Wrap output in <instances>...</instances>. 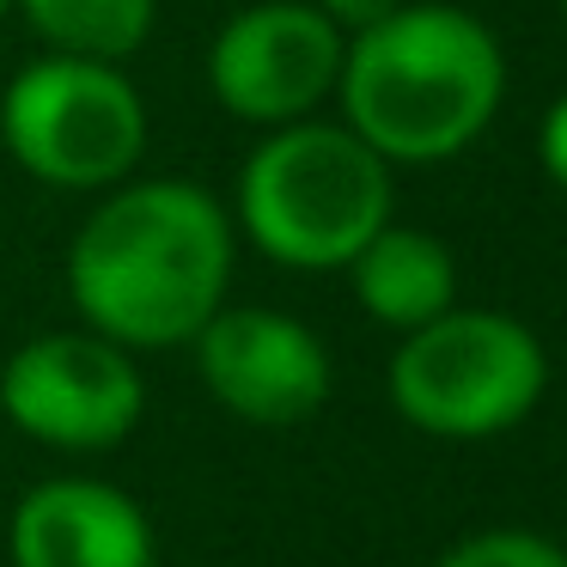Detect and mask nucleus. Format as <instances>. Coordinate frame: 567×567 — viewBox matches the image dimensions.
Segmentation results:
<instances>
[{
    "label": "nucleus",
    "mask_w": 567,
    "mask_h": 567,
    "mask_svg": "<svg viewBox=\"0 0 567 567\" xmlns=\"http://www.w3.org/2000/svg\"><path fill=\"white\" fill-rule=\"evenodd\" d=\"M233 214L189 177L123 184L68 250V293L116 348H184L226 306Z\"/></svg>",
    "instance_id": "nucleus-1"
},
{
    "label": "nucleus",
    "mask_w": 567,
    "mask_h": 567,
    "mask_svg": "<svg viewBox=\"0 0 567 567\" xmlns=\"http://www.w3.org/2000/svg\"><path fill=\"white\" fill-rule=\"evenodd\" d=\"M336 99L342 123L384 165H440L494 123L506 99V55L464 7L403 0L384 25L348 38Z\"/></svg>",
    "instance_id": "nucleus-2"
},
{
    "label": "nucleus",
    "mask_w": 567,
    "mask_h": 567,
    "mask_svg": "<svg viewBox=\"0 0 567 567\" xmlns=\"http://www.w3.org/2000/svg\"><path fill=\"white\" fill-rule=\"evenodd\" d=\"M391 220V165L348 123L269 128L238 172V233L281 269H348Z\"/></svg>",
    "instance_id": "nucleus-3"
},
{
    "label": "nucleus",
    "mask_w": 567,
    "mask_h": 567,
    "mask_svg": "<svg viewBox=\"0 0 567 567\" xmlns=\"http://www.w3.org/2000/svg\"><path fill=\"white\" fill-rule=\"evenodd\" d=\"M391 409L433 440H494L513 433L549 391V354L530 323L506 311L452 306L403 336L384 372Z\"/></svg>",
    "instance_id": "nucleus-4"
},
{
    "label": "nucleus",
    "mask_w": 567,
    "mask_h": 567,
    "mask_svg": "<svg viewBox=\"0 0 567 567\" xmlns=\"http://www.w3.org/2000/svg\"><path fill=\"white\" fill-rule=\"evenodd\" d=\"M0 147L50 189H116L147 153V104L116 62L43 55L0 92Z\"/></svg>",
    "instance_id": "nucleus-5"
},
{
    "label": "nucleus",
    "mask_w": 567,
    "mask_h": 567,
    "mask_svg": "<svg viewBox=\"0 0 567 567\" xmlns=\"http://www.w3.org/2000/svg\"><path fill=\"white\" fill-rule=\"evenodd\" d=\"M141 409L147 384L135 360L99 330L31 336L0 367V415L55 452H111L135 433Z\"/></svg>",
    "instance_id": "nucleus-6"
},
{
    "label": "nucleus",
    "mask_w": 567,
    "mask_h": 567,
    "mask_svg": "<svg viewBox=\"0 0 567 567\" xmlns=\"http://www.w3.org/2000/svg\"><path fill=\"white\" fill-rule=\"evenodd\" d=\"M348 38L306 0H262L220 25L208 50V86L226 116L257 128L306 123L336 92Z\"/></svg>",
    "instance_id": "nucleus-7"
},
{
    "label": "nucleus",
    "mask_w": 567,
    "mask_h": 567,
    "mask_svg": "<svg viewBox=\"0 0 567 567\" xmlns=\"http://www.w3.org/2000/svg\"><path fill=\"white\" fill-rule=\"evenodd\" d=\"M196 372L226 415L250 427H299L330 396V348L269 306H220L196 330Z\"/></svg>",
    "instance_id": "nucleus-8"
},
{
    "label": "nucleus",
    "mask_w": 567,
    "mask_h": 567,
    "mask_svg": "<svg viewBox=\"0 0 567 567\" xmlns=\"http://www.w3.org/2000/svg\"><path fill=\"white\" fill-rule=\"evenodd\" d=\"M13 567H153V525L99 476L38 482L7 525Z\"/></svg>",
    "instance_id": "nucleus-9"
},
{
    "label": "nucleus",
    "mask_w": 567,
    "mask_h": 567,
    "mask_svg": "<svg viewBox=\"0 0 567 567\" xmlns=\"http://www.w3.org/2000/svg\"><path fill=\"white\" fill-rule=\"evenodd\" d=\"M348 281H354L360 311L396 336L421 330V323H433L440 311L457 306L452 250L433 233H421V226H396V220H384L360 245V257L348 262Z\"/></svg>",
    "instance_id": "nucleus-10"
},
{
    "label": "nucleus",
    "mask_w": 567,
    "mask_h": 567,
    "mask_svg": "<svg viewBox=\"0 0 567 567\" xmlns=\"http://www.w3.org/2000/svg\"><path fill=\"white\" fill-rule=\"evenodd\" d=\"M13 7L55 55L80 62H123L153 38L159 19V0H13Z\"/></svg>",
    "instance_id": "nucleus-11"
},
{
    "label": "nucleus",
    "mask_w": 567,
    "mask_h": 567,
    "mask_svg": "<svg viewBox=\"0 0 567 567\" xmlns=\"http://www.w3.org/2000/svg\"><path fill=\"white\" fill-rule=\"evenodd\" d=\"M433 567H567V549L537 530H476Z\"/></svg>",
    "instance_id": "nucleus-12"
},
{
    "label": "nucleus",
    "mask_w": 567,
    "mask_h": 567,
    "mask_svg": "<svg viewBox=\"0 0 567 567\" xmlns=\"http://www.w3.org/2000/svg\"><path fill=\"white\" fill-rule=\"evenodd\" d=\"M323 19H330L342 38H360V31H372V25H384V19L403 7V0H311Z\"/></svg>",
    "instance_id": "nucleus-13"
},
{
    "label": "nucleus",
    "mask_w": 567,
    "mask_h": 567,
    "mask_svg": "<svg viewBox=\"0 0 567 567\" xmlns=\"http://www.w3.org/2000/svg\"><path fill=\"white\" fill-rule=\"evenodd\" d=\"M537 159H543V172H549V184L567 189V92L549 104V116H543V128H537Z\"/></svg>",
    "instance_id": "nucleus-14"
},
{
    "label": "nucleus",
    "mask_w": 567,
    "mask_h": 567,
    "mask_svg": "<svg viewBox=\"0 0 567 567\" xmlns=\"http://www.w3.org/2000/svg\"><path fill=\"white\" fill-rule=\"evenodd\" d=\"M7 13H13V0H0V19H7Z\"/></svg>",
    "instance_id": "nucleus-15"
},
{
    "label": "nucleus",
    "mask_w": 567,
    "mask_h": 567,
    "mask_svg": "<svg viewBox=\"0 0 567 567\" xmlns=\"http://www.w3.org/2000/svg\"><path fill=\"white\" fill-rule=\"evenodd\" d=\"M561 19H567V0H561Z\"/></svg>",
    "instance_id": "nucleus-16"
}]
</instances>
